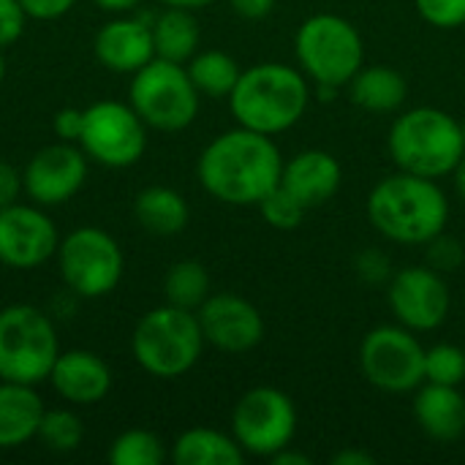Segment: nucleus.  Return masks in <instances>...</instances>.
<instances>
[{
	"instance_id": "obj_19",
	"label": "nucleus",
	"mask_w": 465,
	"mask_h": 465,
	"mask_svg": "<svg viewBox=\"0 0 465 465\" xmlns=\"http://www.w3.org/2000/svg\"><path fill=\"white\" fill-rule=\"evenodd\" d=\"M343 183V169L338 158L327 150H302L289 163H283L281 185L305 207L316 210L327 204Z\"/></svg>"
},
{
	"instance_id": "obj_9",
	"label": "nucleus",
	"mask_w": 465,
	"mask_h": 465,
	"mask_svg": "<svg viewBox=\"0 0 465 465\" xmlns=\"http://www.w3.org/2000/svg\"><path fill=\"white\" fill-rule=\"evenodd\" d=\"M57 270L63 283L84 300L106 297L123 281L125 259L112 234L98 226H79L57 245Z\"/></svg>"
},
{
	"instance_id": "obj_11",
	"label": "nucleus",
	"mask_w": 465,
	"mask_h": 465,
	"mask_svg": "<svg viewBox=\"0 0 465 465\" xmlns=\"http://www.w3.org/2000/svg\"><path fill=\"white\" fill-rule=\"evenodd\" d=\"M297 433V409L292 398L275 387L248 390L232 414V436L245 455L272 458L283 447H292Z\"/></svg>"
},
{
	"instance_id": "obj_24",
	"label": "nucleus",
	"mask_w": 465,
	"mask_h": 465,
	"mask_svg": "<svg viewBox=\"0 0 465 465\" xmlns=\"http://www.w3.org/2000/svg\"><path fill=\"white\" fill-rule=\"evenodd\" d=\"M172 460L177 465H240L245 460V452L234 436L213 428H191L177 436Z\"/></svg>"
},
{
	"instance_id": "obj_1",
	"label": "nucleus",
	"mask_w": 465,
	"mask_h": 465,
	"mask_svg": "<svg viewBox=\"0 0 465 465\" xmlns=\"http://www.w3.org/2000/svg\"><path fill=\"white\" fill-rule=\"evenodd\" d=\"M281 172L283 158L272 136L242 125L215 136L196 163L202 188L234 207L259 204L281 183Z\"/></svg>"
},
{
	"instance_id": "obj_8",
	"label": "nucleus",
	"mask_w": 465,
	"mask_h": 465,
	"mask_svg": "<svg viewBox=\"0 0 465 465\" xmlns=\"http://www.w3.org/2000/svg\"><path fill=\"white\" fill-rule=\"evenodd\" d=\"M297 60L313 84L343 87L362 68L365 46L360 30L335 14H313L297 30Z\"/></svg>"
},
{
	"instance_id": "obj_16",
	"label": "nucleus",
	"mask_w": 465,
	"mask_h": 465,
	"mask_svg": "<svg viewBox=\"0 0 465 465\" xmlns=\"http://www.w3.org/2000/svg\"><path fill=\"white\" fill-rule=\"evenodd\" d=\"M196 316L202 324L204 343L229 354L251 351L264 338V319L259 308L240 294H210L196 311Z\"/></svg>"
},
{
	"instance_id": "obj_12",
	"label": "nucleus",
	"mask_w": 465,
	"mask_h": 465,
	"mask_svg": "<svg viewBox=\"0 0 465 465\" xmlns=\"http://www.w3.org/2000/svg\"><path fill=\"white\" fill-rule=\"evenodd\" d=\"M365 379L384 392H411L425 381V349L409 327H376L360 346Z\"/></svg>"
},
{
	"instance_id": "obj_44",
	"label": "nucleus",
	"mask_w": 465,
	"mask_h": 465,
	"mask_svg": "<svg viewBox=\"0 0 465 465\" xmlns=\"http://www.w3.org/2000/svg\"><path fill=\"white\" fill-rule=\"evenodd\" d=\"M452 174H455V191H458V196L465 202V155H463V161L455 166V172H452Z\"/></svg>"
},
{
	"instance_id": "obj_2",
	"label": "nucleus",
	"mask_w": 465,
	"mask_h": 465,
	"mask_svg": "<svg viewBox=\"0 0 465 465\" xmlns=\"http://www.w3.org/2000/svg\"><path fill=\"white\" fill-rule=\"evenodd\" d=\"M368 218L379 234L403 245H428L450 221V202L430 177L398 172L368 196Z\"/></svg>"
},
{
	"instance_id": "obj_34",
	"label": "nucleus",
	"mask_w": 465,
	"mask_h": 465,
	"mask_svg": "<svg viewBox=\"0 0 465 465\" xmlns=\"http://www.w3.org/2000/svg\"><path fill=\"white\" fill-rule=\"evenodd\" d=\"M27 19L30 16L25 14L19 0H0V49L19 41V35L25 33Z\"/></svg>"
},
{
	"instance_id": "obj_41",
	"label": "nucleus",
	"mask_w": 465,
	"mask_h": 465,
	"mask_svg": "<svg viewBox=\"0 0 465 465\" xmlns=\"http://www.w3.org/2000/svg\"><path fill=\"white\" fill-rule=\"evenodd\" d=\"M93 3L109 14H125V11H134L142 0H93Z\"/></svg>"
},
{
	"instance_id": "obj_32",
	"label": "nucleus",
	"mask_w": 465,
	"mask_h": 465,
	"mask_svg": "<svg viewBox=\"0 0 465 465\" xmlns=\"http://www.w3.org/2000/svg\"><path fill=\"white\" fill-rule=\"evenodd\" d=\"M420 16L441 30L465 25V0H414Z\"/></svg>"
},
{
	"instance_id": "obj_25",
	"label": "nucleus",
	"mask_w": 465,
	"mask_h": 465,
	"mask_svg": "<svg viewBox=\"0 0 465 465\" xmlns=\"http://www.w3.org/2000/svg\"><path fill=\"white\" fill-rule=\"evenodd\" d=\"M153 44L155 57L185 65L199 52V22L191 8L166 5V11L153 16Z\"/></svg>"
},
{
	"instance_id": "obj_13",
	"label": "nucleus",
	"mask_w": 465,
	"mask_h": 465,
	"mask_svg": "<svg viewBox=\"0 0 465 465\" xmlns=\"http://www.w3.org/2000/svg\"><path fill=\"white\" fill-rule=\"evenodd\" d=\"M60 234L41 204L0 207V264L33 270L57 253Z\"/></svg>"
},
{
	"instance_id": "obj_5",
	"label": "nucleus",
	"mask_w": 465,
	"mask_h": 465,
	"mask_svg": "<svg viewBox=\"0 0 465 465\" xmlns=\"http://www.w3.org/2000/svg\"><path fill=\"white\" fill-rule=\"evenodd\" d=\"M204 349L196 311L161 305L144 313L131 335V351L142 371L155 379H177L188 373Z\"/></svg>"
},
{
	"instance_id": "obj_33",
	"label": "nucleus",
	"mask_w": 465,
	"mask_h": 465,
	"mask_svg": "<svg viewBox=\"0 0 465 465\" xmlns=\"http://www.w3.org/2000/svg\"><path fill=\"white\" fill-rule=\"evenodd\" d=\"M463 259V245L444 232L428 242V267H433L436 272H455V270H460Z\"/></svg>"
},
{
	"instance_id": "obj_22",
	"label": "nucleus",
	"mask_w": 465,
	"mask_h": 465,
	"mask_svg": "<svg viewBox=\"0 0 465 465\" xmlns=\"http://www.w3.org/2000/svg\"><path fill=\"white\" fill-rule=\"evenodd\" d=\"M349 95L360 109L387 114L403 106L409 84L403 74L392 65H362L349 82Z\"/></svg>"
},
{
	"instance_id": "obj_3",
	"label": "nucleus",
	"mask_w": 465,
	"mask_h": 465,
	"mask_svg": "<svg viewBox=\"0 0 465 465\" xmlns=\"http://www.w3.org/2000/svg\"><path fill=\"white\" fill-rule=\"evenodd\" d=\"M311 101L305 74L286 63H259L240 74L229 106L237 125L275 136L300 123Z\"/></svg>"
},
{
	"instance_id": "obj_40",
	"label": "nucleus",
	"mask_w": 465,
	"mask_h": 465,
	"mask_svg": "<svg viewBox=\"0 0 465 465\" xmlns=\"http://www.w3.org/2000/svg\"><path fill=\"white\" fill-rule=\"evenodd\" d=\"M332 463L335 465H373V455H368V452H360V450H343V452H338L335 458H332Z\"/></svg>"
},
{
	"instance_id": "obj_10",
	"label": "nucleus",
	"mask_w": 465,
	"mask_h": 465,
	"mask_svg": "<svg viewBox=\"0 0 465 465\" xmlns=\"http://www.w3.org/2000/svg\"><path fill=\"white\" fill-rule=\"evenodd\" d=\"M79 147L106 169H128L147 150V125L131 104L98 101L84 109Z\"/></svg>"
},
{
	"instance_id": "obj_14",
	"label": "nucleus",
	"mask_w": 465,
	"mask_h": 465,
	"mask_svg": "<svg viewBox=\"0 0 465 465\" xmlns=\"http://www.w3.org/2000/svg\"><path fill=\"white\" fill-rule=\"evenodd\" d=\"M87 155L79 144L54 142L41 147L25 166V193L33 204L57 207L74 199L87 180Z\"/></svg>"
},
{
	"instance_id": "obj_42",
	"label": "nucleus",
	"mask_w": 465,
	"mask_h": 465,
	"mask_svg": "<svg viewBox=\"0 0 465 465\" xmlns=\"http://www.w3.org/2000/svg\"><path fill=\"white\" fill-rule=\"evenodd\" d=\"M275 465H308L311 463V458L308 455H300V452H289V447H283L281 452H275L272 458H270Z\"/></svg>"
},
{
	"instance_id": "obj_43",
	"label": "nucleus",
	"mask_w": 465,
	"mask_h": 465,
	"mask_svg": "<svg viewBox=\"0 0 465 465\" xmlns=\"http://www.w3.org/2000/svg\"><path fill=\"white\" fill-rule=\"evenodd\" d=\"M163 5H174V8H204V5H210L213 0H161Z\"/></svg>"
},
{
	"instance_id": "obj_18",
	"label": "nucleus",
	"mask_w": 465,
	"mask_h": 465,
	"mask_svg": "<svg viewBox=\"0 0 465 465\" xmlns=\"http://www.w3.org/2000/svg\"><path fill=\"white\" fill-rule=\"evenodd\" d=\"M46 381L71 406H95L112 390V371L95 351L71 349L57 354Z\"/></svg>"
},
{
	"instance_id": "obj_35",
	"label": "nucleus",
	"mask_w": 465,
	"mask_h": 465,
	"mask_svg": "<svg viewBox=\"0 0 465 465\" xmlns=\"http://www.w3.org/2000/svg\"><path fill=\"white\" fill-rule=\"evenodd\" d=\"M82 123H84V109H74V106H65L54 114L52 120V131L60 142H71V144H79V136H82Z\"/></svg>"
},
{
	"instance_id": "obj_27",
	"label": "nucleus",
	"mask_w": 465,
	"mask_h": 465,
	"mask_svg": "<svg viewBox=\"0 0 465 465\" xmlns=\"http://www.w3.org/2000/svg\"><path fill=\"white\" fill-rule=\"evenodd\" d=\"M163 297L169 305L185 308V311H199L202 302L210 297V275L202 262L183 259L169 267L163 278Z\"/></svg>"
},
{
	"instance_id": "obj_28",
	"label": "nucleus",
	"mask_w": 465,
	"mask_h": 465,
	"mask_svg": "<svg viewBox=\"0 0 465 465\" xmlns=\"http://www.w3.org/2000/svg\"><path fill=\"white\" fill-rule=\"evenodd\" d=\"M166 460L163 441L142 428L123 430L112 447H109V463L112 465H161Z\"/></svg>"
},
{
	"instance_id": "obj_7",
	"label": "nucleus",
	"mask_w": 465,
	"mask_h": 465,
	"mask_svg": "<svg viewBox=\"0 0 465 465\" xmlns=\"http://www.w3.org/2000/svg\"><path fill=\"white\" fill-rule=\"evenodd\" d=\"M128 104L144 120L147 128L155 131H183L199 114L202 93L188 76L183 63H172L163 57H153L136 74H131Z\"/></svg>"
},
{
	"instance_id": "obj_17",
	"label": "nucleus",
	"mask_w": 465,
	"mask_h": 465,
	"mask_svg": "<svg viewBox=\"0 0 465 465\" xmlns=\"http://www.w3.org/2000/svg\"><path fill=\"white\" fill-rule=\"evenodd\" d=\"M95 60L114 74H136L155 57L153 19L117 16L98 27L93 41Z\"/></svg>"
},
{
	"instance_id": "obj_38",
	"label": "nucleus",
	"mask_w": 465,
	"mask_h": 465,
	"mask_svg": "<svg viewBox=\"0 0 465 465\" xmlns=\"http://www.w3.org/2000/svg\"><path fill=\"white\" fill-rule=\"evenodd\" d=\"M357 270L365 281L376 283V281H384L390 275V262L387 256L376 253V251H365L360 259H357Z\"/></svg>"
},
{
	"instance_id": "obj_39",
	"label": "nucleus",
	"mask_w": 465,
	"mask_h": 465,
	"mask_svg": "<svg viewBox=\"0 0 465 465\" xmlns=\"http://www.w3.org/2000/svg\"><path fill=\"white\" fill-rule=\"evenodd\" d=\"M229 3L242 19H264L275 8V0H229Z\"/></svg>"
},
{
	"instance_id": "obj_20",
	"label": "nucleus",
	"mask_w": 465,
	"mask_h": 465,
	"mask_svg": "<svg viewBox=\"0 0 465 465\" xmlns=\"http://www.w3.org/2000/svg\"><path fill=\"white\" fill-rule=\"evenodd\" d=\"M44 401L30 384L0 381V450H16L38 439Z\"/></svg>"
},
{
	"instance_id": "obj_6",
	"label": "nucleus",
	"mask_w": 465,
	"mask_h": 465,
	"mask_svg": "<svg viewBox=\"0 0 465 465\" xmlns=\"http://www.w3.org/2000/svg\"><path fill=\"white\" fill-rule=\"evenodd\" d=\"M57 354V330L41 308L16 302L0 311V381L38 387Z\"/></svg>"
},
{
	"instance_id": "obj_21",
	"label": "nucleus",
	"mask_w": 465,
	"mask_h": 465,
	"mask_svg": "<svg viewBox=\"0 0 465 465\" xmlns=\"http://www.w3.org/2000/svg\"><path fill=\"white\" fill-rule=\"evenodd\" d=\"M414 417L430 439L441 444L458 441L465 433V398L458 387L425 381L414 398Z\"/></svg>"
},
{
	"instance_id": "obj_31",
	"label": "nucleus",
	"mask_w": 465,
	"mask_h": 465,
	"mask_svg": "<svg viewBox=\"0 0 465 465\" xmlns=\"http://www.w3.org/2000/svg\"><path fill=\"white\" fill-rule=\"evenodd\" d=\"M259 213H262V218L272 226V229H281V232H292V229H297L300 223H302V218H305V207L278 183L259 204Z\"/></svg>"
},
{
	"instance_id": "obj_15",
	"label": "nucleus",
	"mask_w": 465,
	"mask_h": 465,
	"mask_svg": "<svg viewBox=\"0 0 465 465\" xmlns=\"http://www.w3.org/2000/svg\"><path fill=\"white\" fill-rule=\"evenodd\" d=\"M390 308L411 332H430L450 316V286L433 267H406L390 281Z\"/></svg>"
},
{
	"instance_id": "obj_26",
	"label": "nucleus",
	"mask_w": 465,
	"mask_h": 465,
	"mask_svg": "<svg viewBox=\"0 0 465 465\" xmlns=\"http://www.w3.org/2000/svg\"><path fill=\"white\" fill-rule=\"evenodd\" d=\"M185 68H188V76L196 84V90L207 98H229L240 74H242L237 60L221 49L196 52L185 63Z\"/></svg>"
},
{
	"instance_id": "obj_36",
	"label": "nucleus",
	"mask_w": 465,
	"mask_h": 465,
	"mask_svg": "<svg viewBox=\"0 0 465 465\" xmlns=\"http://www.w3.org/2000/svg\"><path fill=\"white\" fill-rule=\"evenodd\" d=\"M22 191H25V180H22L19 169L11 161L0 158V207L16 204Z\"/></svg>"
},
{
	"instance_id": "obj_45",
	"label": "nucleus",
	"mask_w": 465,
	"mask_h": 465,
	"mask_svg": "<svg viewBox=\"0 0 465 465\" xmlns=\"http://www.w3.org/2000/svg\"><path fill=\"white\" fill-rule=\"evenodd\" d=\"M3 76H5V60H3V54H0V82H3Z\"/></svg>"
},
{
	"instance_id": "obj_29",
	"label": "nucleus",
	"mask_w": 465,
	"mask_h": 465,
	"mask_svg": "<svg viewBox=\"0 0 465 465\" xmlns=\"http://www.w3.org/2000/svg\"><path fill=\"white\" fill-rule=\"evenodd\" d=\"M38 439L52 452H74L84 441V422L71 409H46Z\"/></svg>"
},
{
	"instance_id": "obj_37",
	"label": "nucleus",
	"mask_w": 465,
	"mask_h": 465,
	"mask_svg": "<svg viewBox=\"0 0 465 465\" xmlns=\"http://www.w3.org/2000/svg\"><path fill=\"white\" fill-rule=\"evenodd\" d=\"M25 14L30 19H41V22H52V19H60L65 16L76 0H19Z\"/></svg>"
},
{
	"instance_id": "obj_46",
	"label": "nucleus",
	"mask_w": 465,
	"mask_h": 465,
	"mask_svg": "<svg viewBox=\"0 0 465 465\" xmlns=\"http://www.w3.org/2000/svg\"><path fill=\"white\" fill-rule=\"evenodd\" d=\"M463 134H465V123H463Z\"/></svg>"
},
{
	"instance_id": "obj_30",
	"label": "nucleus",
	"mask_w": 465,
	"mask_h": 465,
	"mask_svg": "<svg viewBox=\"0 0 465 465\" xmlns=\"http://www.w3.org/2000/svg\"><path fill=\"white\" fill-rule=\"evenodd\" d=\"M425 381L460 387L465 381V351L455 343H436L425 349Z\"/></svg>"
},
{
	"instance_id": "obj_23",
	"label": "nucleus",
	"mask_w": 465,
	"mask_h": 465,
	"mask_svg": "<svg viewBox=\"0 0 465 465\" xmlns=\"http://www.w3.org/2000/svg\"><path fill=\"white\" fill-rule=\"evenodd\" d=\"M134 215L144 232L158 234V237L180 234L191 221V210H188V202L183 199V193H177L174 188H166V185H150V188L139 191V196L134 202Z\"/></svg>"
},
{
	"instance_id": "obj_4",
	"label": "nucleus",
	"mask_w": 465,
	"mask_h": 465,
	"mask_svg": "<svg viewBox=\"0 0 465 465\" xmlns=\"http://www.w3.org/2000/svg\"><path fill=\"white\" fill-rule=\"evenodd\" d=\"M387 147L401 172L441 180L463 161V123L444 109L417 106L392 123Z\"/></svg>"
}]
</instances>
